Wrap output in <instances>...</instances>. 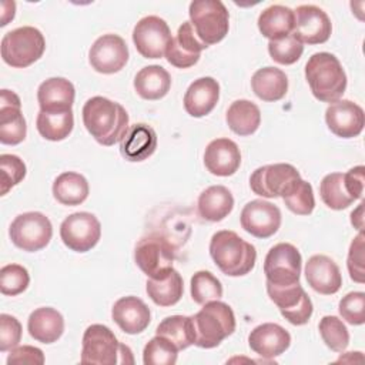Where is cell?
I'll return each instance as SVG.
<instances>
[{
    "label": "cell",
    "instance_id": "6da1fadb",
    "mask_svg": "<svg viewBox=\"0 0 365 365\" xmlns=\"http://www.w3.org/2000/svg\"><path fill=\"white\" fill-rule=\"evenodd\" d=\"M83 123L91 137L106 147L120 143L130 127L125 108L101 96L91 97L84 103Z\"/></svg>",
    "mask_w": 365,
    "mask_h": 365
},
{
    "label": "cell",
    "instance_id": "7a4b0ae2",
    "mask_svg": "<svg viewBox=\"0 0 365 365\" xmlns=\"http://www.w3.org/2000/svg\"><path fill=\"white\" fill-rule=\"evenodd\" d=\"M210 255L220 271L228 277L247 275L257 261L255 247L228 230L217 231L211 237Z\"/></svg>",
    "mask_w": 365,
    "mask_h": 365
},
{
    "label": "cell",
    "instance_id": "3957f363",
    "mask_svg": "<svg viewBox=\"0 0 365 365\" xmlns=\"http://www.w3.org/2000/svg\"><path fill=\"white\" fill-rule=\"evenodd\" d=\"M305 78L314 97L324 103L338 101L346 88V74L342 64L327 51L309 57L305 64Z\"/></svg>",
    "mask_w": 365,
    "mask_h": 365
},
{
    "label": "cell",
    "instance_id": "277c9868",
    "mask_svg": "<svg viewBox=\"0 0 365 365\" xmlns=\"http://www.w3.org/2000/svg\"><path fill=\"white\" fill-rule=\"evenodd\" d=\"M194 345L200 348H215L235 331V315L225 302L210 301L201 311L191 315Z\"/></svg>",
    "mask_w": 365,
    "mask_h": 365
},
{
    "label": "cell",
    "instance_id": "5b68a950",
    "mask_svg": "<svg viewBox=\"0 0 365 365\" xmlns=\"http://www.w3.org/2000/svg\"><path fill=\"white\" fill-rule=\"evenodd\" d=\"M46 50V40L41 31L31 26L17 27L1 38V58L6 64L24 68L37 61Z\"/></svg>",
    "mask_w": 365,
    "mask_h": 365
},
{
    "label": "cell",
    "instance_id": "8992f818",
    "mask_svg": "<svg viewBox=\"0 0 365 365\" xmlns=\"http://www.w3.org/2000/svg\"><path fill=\"white\" fill-rule=\"evenodd\" d=\"M197 37L207 46L221 41L230 29V14L220 0H194L188 9Z\"/></svg>",
    "mask_w": 365,
    "mask_h": 365
},
{
    "label": "cell",
    "instance_id": "52a82bcc",
    "mask_svg": "<svg viewBox=\"0 0 365 365\" xmlns=\"http://www.w3.org/2000/svg\"><path fill=\"white\" fill-rule=\"evenodd\" d=\"M175 254L171 242L160 235L150 234L143 237L134 250V259L138 268L153 279L167 277L173 269Z\"/></svg>",
    "mask_w": 365,
    "mask_h": 365
},
{
    "label": "cell",
    "instance_id": "ba28073f",
    "mask_svg": "<svg viewBox=\"0 0 365 365\" xmlns=\"http://www.w3.org/2000/svg\"><path fill=\"white\" fill-rule=\"evenodd\" d=\"M11 242L27 252L43 250L53 237L50 220L38 211H29L17 215L9 228Z\"/></svg>",
    "mask_w": 365,
    "mask_h": 365
},
{
    "label": "cell",
    "instance_id": "9c48e42d",
    "mask_svg": "<svg viewBox=\"0 0 365 365\" xmlns=\"http://www.w3.org/2000/svg\"><path fill=\"white\" fill-rule=\"evenodd\" d=\"M302 258L298 248L289 242L274 245L264 261V274L267 282L284 287L299 282Z\"/></svg>",
    "mask_w": 365,
    "mask_h": 365
},
{
    "label": "cell",
    "instance_id": "30bf717a",
    "mask_svg": "<svg viewBox=\"0 0 365 365\" xmlns=\"http://www.w3.org/2000/svg\"><path fill=\"white\" fill-rule=\"evenodd\" d=\"M121 344L117 341L114 332L101 324L90 325L83 335L81 356L83 364L114 365L120 364Z\"/></svg>",
    "mask_w": 365,
    "mask_h": 365
},
{
    "label": "cell",
    "instance_id": "8fae6325",
    "mask_svg": "<svg viewBox=\"0 0 365 365\" xmlns=\"http://www.w3.org/2000/svg\"><path fill=\"white\" fill-rule=\"evenodd\" d=\"M101 237V224L87 211L70 214L60 225V238L67 248L76 252H87L94 248Z\"/></svg>",
    "mask_w": 365,
    "mask_h": 365
},
{
    "label": "cell",
    "instance_id": "7c38bea8",
    "mask_svg": "<svg viewBox=\"0 0 365 365\" xmlns=\"http://www.w3.org/2000/svg\"><path fill=\"white\" fill-rule=\"evenodd\" d=\"M267 292L281 315L292 325H305L312 315V302L299 282L277 287L267 282Z\"/></svg>",
    "mask_w": 365,
    "mask_h": 365
},
{
    "label": "cell",
    "instance_id": "4fadbf2b",
    "mask_svg": "<svg viewBox=\"0 0 365 365\" xmlns=\"http://www.w3.org/2000/svg\"><path fill=\"white\" fill-rule=\"evenodd\" d=\"M298 178H301V175L291 164H268L257 168L251 174L250 187L257 195L277 198L282 197Z\"/></svg>",
    "mask_w": 365,
    "mask_h": 365
},
{
    "label": "cell",
    "instance_id": "5bb4252c",
    "mask_svg": "<svg viewBox=\"0 0 365 365\" xmlns=\"http://www.w3.org/2000/svg\"><path fill=\"white\" fill-rule=\"evenodd\" d=\"M173 40L165 20L158 16H145L134 26L133 41L144 58H161Z\"/></svg>",
    "mask_w": 365,
    "mask_h": 365
},
{
    "label": "cell",
    "instance_id": "9a60e30c",
    "mask_svg": "<svg viewBox=\"0 0 365 365\" xmlns=\"http://www.w3.org/2000/svg\"><path fill=\"white\" fill-rule=\"evenodd\" d=\"M295 24L292 36L305 44H322L328 41L332 24L328 14L318 6L301 4L294 11Z\"/></svg>",
    "mask_w": 365,
    "mask_h": 365
},
{
    "label": "cell",
    "instance_id": "2e32d148",
    "mask_svg": "<svg viewBox=\"0 0 365 365\" xmlns=\"http://www.w3.org/2000/svg\"><path fill=\"white\" fill-rule=\"evenodd\" d=\"M91 67L101 74H114L128 61V47L123 37L117 34H103L88 51Z\"/></svg>",
    "mask_w": 365,
    "mask_h": 365
},
{
    "label": "cell",
    "instance_id": "e0dca14e",
    "mask_svg": "<svg viewBox=\"0 0 365 365\" xmlns=\"http://www.w3.org/2000/svg\"><path fill=\"white\" fill-rule=\"evenodd\" d=\"M240 221L248 234L257 238H268L281 227V211L268 201L252 200L244 205Z\"/></svg>",
    "mask_w": 365,
    "mask_h": 365
},
{
    "label": "cell",
    "instance_id": "ac0fdd59",
    "mask_svg": "<svg viewBox=\"0 0 365 365\" xmlns=\"http://www.w3.org/2000/svg\"><path fill=\"white\" fill-rule=\"evenodd\" d=\"M328 128L341 138L359 135L365 125V114L361 106L351 100H338L328 106L325 111Z\"/></svg>",
    "mask_w": 365,
    "mask_h": 365
},
{
    "label": "cell",
    "instance_id": "d6986e66",
    "mask_svg": "<svg viewBox=\"0 0 365 365\" xmlns=\"http://www.w3.org/2000/svg\"><path fill=\"white\" fill-rule=\"evenodd\" d=\"M27 125L21 114V101L14 91H0V141L7 145H17L26 138Z\"/></svg>",
    "mask_w": 365,
    "mask_h": 365
},
{
    "label": "cell",
    "instance_id": "ffe728a7",
    "mask_svg": "<svg viewBox=\"0 0 365 365\" xmlns=\"http://www.w3.org/2000/svg\"><path fill=\"white\" fill-rule=\"evenodd\" d=\"M207 47L208 46L197 37L191 23L184 21L178 27L175 37H173L170 41L164 56L171 66L178 68H188L198 63L201 51Z\"/></svg>",
    "mask_w": 365,
    "mask_h": 365
},
{
    "label": "cell",
    "instance_id": "44dd1931",
    "mask_svg": "<svg viewBox=\"0 0 365 365\" xmlns=\"http://www.w3.org/2000/svg\"><path fill=\"white\" fill-rule=\"evenodd\" d=\"M305 278L308 285L318 294L332 295L342 285L339 267L327 255L315 254L305 264Z\"/></svg>",
    "mask_w": 365,
    "mask_h": 365
},
{
    "label": "cell",
    "instance_id": "7402d4cb",
    "mask_svg": "<svg viewBox=\"0 0 365 365\" xmlns=\"http://www.w3.org/2000/svg\"><path fill=\"white\" fill-rule=\"evenodd\" d=\"M248 345L259 356L271 359L284 354L289 348L291 335L281 325L265 322L250 332Z\"/></svg>",
    "mask_w": 365,
    "mask_h": 365
},
{
    "label": "cell",
    "instance_id": "603a6c76",
    "mask_svg": "<svg viewBox=\"0 0 365 365\" xmlns=\"http://www.w3.org/2000/svg\"><path fill=\"white\" fill-rule=\"evenodd\" d=\"M241 164V153L237 145L230 138H215L212 140L204 151V165L205 168L218 177H230L237 173Z\"/></svg>",
    "mask_w": 365,
    "mask_h": 365
},
{
    "label": "cell",
    "instance_id": "cb8c5ba5",
    "mask_svg": "<svg viewBox=\"0 0 365 365\" xmlns=\"http://www.w3.org/2000/svg\"><path fill=\"white\" fill-rule=\"evenodd\" d=\"M111 317L113 321L120 327V329L130 335L143 332L151 321L150 308L143 299L134 295L117 299L113 305Z\"/></svg>",
    "mask_w": 365,
    "mask_h": 365
},
{
    "label": "cell",
    "instance_id": "d4e9b609",
    "mask_svg": "<svg viewBox=\"0 0 365 365\" xmlns=\"http://www.w3.org/2000/svg\"><path fill=\"white\" fill-rule=\"evenodd\" d=\"M76 90L71 81L64 77H51L43 81L37 90L40 111L64 113L70 111L74 103Z\"/></svg>",
    "mask_w": 365,
    "mask_h": 365
},
{
    "label": "cell",
    "instance_id": "484cf974",
    "mask_svg": "<svg viewBox=\"0 0 365 365\" xmlns=\"http://www.w3.org/2000/svg\"><path fill=\"white\" fill-rule=\"evenodd\" d=\"M220 98V84L212 77H200L194 80L184 94V108L191 117H204L210 114Z\"/></svg>",
    "mask_w": 365,
    "mask_h": 365
},
{
    "label": "cell",
    "instance_id": "4316f807",
    "mask_svg": "<svg viewBox=\"0 0 365 365\" xmlns=\"http://www.w3.org/2000/svg\"><path fill=\"white\" fill-rule=\"evenodd\" d=\"M120 143L121 155L128 161L138 163L154 154L157 148V134L148 124L137 123L128 127Z\"/></svg>",
    "mask_w": 365,
    "mask_h": 365
},
{
    "label": "cell",
    "instance_id": "83f0119b",
    "mask_svg": "<svg viewBox=\"0 0 365 365\" xmlns=\"http://www.w3.org/2000/svg\"><path fill=\"white\" fill-rule=\"evenodd\" d=\"M27 329L30 336L36 341L41 344H53L64 332V318L57 309L41 307L30 314Z\"/></svg>",
    "mask_w": 365,
    "mask_h": 365
},
{
    "label": "cell",
    "instance_id": "f1b7e54d",
    "mask_svg": "<svg viewBox=\"0 0 365 365\" xmlns=\"http://www.w3.org/2000/svg\"><path fill=\"white\" fill-rule=\"evenodd\" d=\"M234 208V197L224 185H211L205 188L197 201L200 217L207 221H222Z\"/></svg>",
    "mask_w": 365,
    "mask_h": 365
},
{
    "label": "cell",
    "instance_id": "f546056e",
    "mask_svg": "<svg viewBox=\"0 0 365 365\" xmlns=\"http://www.w3.org/2000/svg\"><path fill=\"white\" fill-rule=\"evenodd\" d=\"M254 94L262 101H278L288 91V77L277 67H264L254 73L251 78Z\"/></svg>",
    "mask_w": 365,
    "mask_h": 365
},
{
    "label": "cell",
    "instance_id": "4dcf8cb0",
    "mask_svg": "<svg viewBox=\"0 0 365 365\" xmlns=\"http://www.w3.org/2000/svg\"><path fill=\"white\" fill-rule=\"evenodd\" d=\"M171 87L170 73L157 64L143 67L134 77V88L144 100H160Z\"/></svg>",
    "mask_w": 365,
    "mask_h": 365
},
{
    "label": "cell",
    "instance_id": "1f68e13d",
    "mask_svg": "<svg viewBox=\"0 0 365 365\" xmlns=\"http://www.w3.org/2000/svg\"><path fill=\"white\" fill-rule=\"evenodd\" d=\"M294 24V10L281 4L267 7L258 17V29L261 34L269 40H278L292 34Z\"/></svg>",
    "mask_w": 365,
    "mask_h": 365
},
{
    "label": "cell",
    "instance_id": "d6a6232c",
    "mask_svg": "<svg viewBox=\"0 0 365 365\" xmlns=\"http://www.w3.org/2000/svg\"><path fill=\"white\" fill-rule=\"evenodd\" d=\"M227 124L237 135L254 134L261 123V111L257 104L250 100H235L227 110Z\"/></svg>",
    "mask_w": 365,
    "mask_h": 365
},
{
    "label": "cell",
    "instance_id": "836d02e7",
    "mask_svg": "<svg viewBox=\"0 0 365 365\" xmlns=\"http://www.w3.org/2000/svg\"><path fill=\"white\" fill-rule=\"evenodd\" d=\"M53 195L63 205H80L88 197V182L78 173H61L53 182Z\"/></svg>",
    "mask_w": 365,
    "mask_h": 365
},
{
    "label": "cell",
    "instance_id": "e575fe53",
    "mask_svg": "<svg viewBox=\"0 0 365 365\" xmlns=\"http://www.w3.org/2000/svg\"><path fill=\"white\" fill-rule=\"evenodd\" d=\"M145 291L155 305L171 307L181 299L184 292V282L178 271L173 268L171 272L161 279L148 278Z\"/></svg>",
    "mask_w": 365,
    "mask_h": 365
},
{
    "label": "cell",
    "instance_id": "d590c367",
    "mask_svg": "<svg viewBox=\"0 0 365 365\" xmlns=\"http://www.w3.org/2000/svg\"><path fill=\"white\" fill-rule=\"evenodd\" d=\"M36 127L40 135L48 141H61L70 135L74 127L73 110L64 113H44L37 114Z\"/></svg>",
    "mask_w": 365,
    "mask_h": 365
},
{
    "label": "cell",
    "instance_id": "8d00e7d4",
    "mask_svg": "<svg viewBox=\"0 0 365 365\" xmlns=\"http://www.w3.org/2000/svg\"><path fill=\"white\" fill-rule=\"evenodd\" d=\"M155 335L164 336L171 341L178 351L194 345V331L191 324V317L185 315H171L164 318L157 329Z\"/></svg>",
    "mask_w": 365,
    "mask_h": 365
},
{
    "label": "cell",
    "instance_id": "74e56055",
    "mask_svg": "<svg viewBox=\"0 0 365 365\" xmlns=\"http://www.w3.org/2000/svg\"><path fill=\"white\" fill-rule=\"evenodd\" d=\"M319 194L324 204L331 210H345L355 200L346 192L342 173L327 174L319 184Z\"/></svg>",
    "mask_w": 365,
    "mask_h": 365
},
{
    "label": "cell",
    "instance_id": "f35d334b",
    "mask_svg": "<svg viewBox=\"0 0 365 365\" xmlns=\"http://www.w3.org/2000/svg\"><path fill=\"white\" fill-rule=\"evenodd\" d=\"M281 198L287 208L297 215H309L315 207L312 185L302 178H298Z\"/></svg>",
    "mask_w": 365,
    "mask_h": 365
},
{
    "label": "cell",
    "instance_id": "ab89813d",
    "mask_svg": "<svg viewBox=\"0 0 365 365\" xmlns=\"http://www.w3.org/2000/svg\"><path fill=\"white\" fill-rule=\"evenodd\" d=\"M191 298L194 302L204 305L222 297V285L220 279L210 271H197L191 277Z\"/></svg>",
    "mask_w": 365,
    "mask_h": 365
},
{
    "label": "cell",
    "instance_id": "60d3db41",
    "mask_svg": "<svg viewBox=\"0 0 365 365\" xmlns=\"http://www.w3.org/2000/svg\"><path fill=\"white\" fill-rule=\"evenodd\" d=\"M319 334L325 345L334 352H342L349 344V332L338 317L325 315L318 325Z\"/></svg>",
    "mask_w": 365,
    "mask_h": 365
},
{
    "label": "cell",
    "instance_id": "b9f144b4",
    "mask_svg": "<svg viewBox=\"0 0 365 365\" xmlns=\"http://www.w3.org/2000/svg\"><path fill=\"white\" fill-rule=\"evenodd\" d=\"M177 346L164 336L151 338L143 351V362L145 365H174L177 362Z\"/></svg>",
    "mask_w": 365,
    "mask_h": 365
},
{
    "label": "cell",
    "instance_id": "7bdbcfd3",
    "mask_svg": "<svg viewBox=\"0 0 365 365\" xmlns=\"http://www.w3.org/2000/svg\"><path fill=\"white\" fill-rule=\"evenodd\" d=\"M29 271L20 264H7L0 269V291L3 295L16 297L27 289Z\"/></svg>",
    "mask_w": 365,
    "mask_h": 365
},
{
    "label": "cell",
    "instance_id": "ee69618b",
    "mask_svg": "<svg viewBox=\"0 0 365 365\" xmlns=\"http://www.w3.org/2000/svg\"><path fill=\"white\" fill-rule=\"evenodd\" d=\"M268 53L271 58L278 64L289 66L301 58L304 53V46L292 34H289L278 40H269Z\"/></svg>",
    "mask_w": 365,
    "mask_h": 365
},
{
    "label": "cell",
    "instance_id": "f6af8a7d",
    "mask_svg": "<svg viewBox=\"0 0 365 365\" xmlns=\"http://www.w3.org/2000/svg\"><path fill=\"white\" fill-rule=\"evenodd\" d=\"M0 194L6 195L14 185H17L26 177V164L23 160L14 154L0 155Z\"/></svg>",
    "mask_w": 365,
    "mask_h": 365
},
{
    "label": "cell",
    "instance_id": "bcb514c9",
    "mask_svg": "<svg viewBox=\"0 0 365 365\" xmlns=\"http://www.w3.org/2000/svg\"><path fill=\"white\" fill-rule=\"evenodd\" d=\"M341 317L351 325H362L365 322V294L362 291L348 292L338 305Z\"/></svg>",
    "mask_w": 365,
    "mask_h": 365
},
{
    "label": "cell",
    "instance_id": "7dc6e473",
    "mask_svg": "<svg viewBox=\"0 0 365 365\" xmlns=\"http://www.w3.org/2000/svg\"><path fill=\"white\" fill-rule=\"evenodd\" d=\"M364 240L365 235L362 231L352 240L348 251V272L351 279L358 284H364L365 281V269H364Z\"/></svg>",
    "mask_w": 365,
    "mask_h": 365
},
{
    "label": "cell",
    "instance_id": "c3c4849f",
    "mask_svg": "<svg viewBox=\"0 0 365 365\" xmlns=\"http://www.w3.org/2000/svg\"><path fill=\"white\" fill-rule=\"evenodd\" d=\"M21 324L9 314L0 315V351L7 352L16 348L21 339Z\"/></svg>",
    "mask_w": 365,
    "mask_h": 365
},
{
    "label": "cell",
    "instance_id": "681fc988",
    "mask_svg": "<svg viewBox=\"0 0 365 365\" xmlns=\"http://www.w3.org/2000/svg\"><path fill=\"white\" fill-rule=\"evenodd\" d=\"M14 364L41 365V364H44V354L40 348H36L31 345L16 346L10 351V354L7 356V365H14Z\"/></svg>",
    "mask_w": 365,
    "mask_h": 365
},
{
    "label": "cell",
    "instance_id": "f907efd6",
    "mask_svg": "<svg viewBox=\"0 0 365 365\" xmlns=\"http://www.w3.org/2000/svg\"><path fill=\"white\" fill-rule=\"evenodd\" d=\"M364 165H356L344 174V185L354 200H361L364 194Z\"/></svg>",
    "mask_w": 365,
    "mask_h": 365
},
{
    "label": "cell",
    "instance_id": "816d5d0a",
    "mask_svg": "<svg viewBox=\"0 0 365 365\" xmlns=\"http://www.w3.org/2000/svg\"><path fill=\"white\" fill-rule=\"evenodd\" d=\"M362 211H364V202H359V205L356 207V210H354L351 212V224L358 230V231H362L364 228V215H362Z\"/></svg>",
    "mask_w": 365,
    "mask_h": 365
}]
</instances>
